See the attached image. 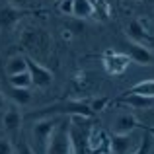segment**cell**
<instances>
[{
	"label": "cell",
	"instance_id": "1",
	"mask_svg": "<svg viewBox=\"0 0 154 154\" xmlns=\"http://www.w3.org/2000/svg\"><path fill=\"white\" fill-rule=\"evenodd\" d=\"M20 45L26 53H29L33 57L47 55V51L51 47V37L41 27H26L20 35Z\"/></svg>",
	"mask_w": 154,
	"mask_h": 154
},
{
	"label": "cell",
	"instance_id": "2",
	"mask_svg": "<svg viewBox=\"0 0 154 154\" xmlns=\"http://www.w3.org/2000/svg\"><path fill=\"white\" fill-rule=\"evenodd\" d=\"M59 121H60L59 115H47L31 125V139H33V146L31 148H33L35 154H45L49 139H51V135H53V131H55Z\"/></svg>",
	"mask_w": 154,
	"mask_h": 154
},
{
	"label": "cell",
	"instance_id": "3",
	"mask_svg": "<svg viewBox=\"0 0 154 154\" xmlns=\"http://www.w3.org/2000/svg\"><path fill=\"white\" fill-rule=\"evenodd\" d=\"M45 154H72V140H70V123L59 121L53 131Z\"/></svg>",
	"mask_w": 154,
	"mask_h": 154
},
{
	"label": "cell",
	"instance_id": "4",
	"mask_svg": "<svg viewBox=\"0 0 154 154\" xmlns=\"http://www.w3.org/2000/svg\"><path fill=\"white\" fill-rule=\"evenodd\" d=\"M129 64H131V59L127 57V53H119L113 49H107L103 53V68L107 74H111V76L123 74Z\"/></svg>",
	"mask_w": 154,
	"mask_h": 154
},
{
	"label": "cell",
	"instance_id": "5",
	"mask_svg": "<svg viewBox=\"0 0 154 154\" xmlns=\"http://www.w3.org/2000/svg\"><path fill=\"white\" fill-rule=\"evenodd\" d=\"M109 133L102 127H90L88 133V150L90 154H109Z\"/></svg>",
	"mask_w": 154,
	"mask_h": 154
},
{
	"label": "cell",
	"instance_id": "6",
	"mask_svg": "<svg viewBox=\"0 0 154 154\" xmlns=\"http://www.w3.org/2000/svg\"><path fill=\"white\" fill-rule=\"evenodd\" d=\"M27 60V72L31 76V84L37 88H47L53 82V72L47 66H43L41 63L33 59V57H26Z\"/></svg>",
	"mask_w": 154,
	"mask_h": 154
},
{
	"label": "cell",
	"instance_id": "7",
	"mask_svg": "<svg viewBox=\"0 0 154 154\" xmlns=\"http://www.w3.org/2000/svg\"><path fill=\"white\" fill-rule=\"evenodd\" d=\"M137 129H143V131L150 133L154 137V129L148 127V125H144V123H140L133 113H121V115L113 121V133H133V131H137Z\"/></svg>",
	"mask_w": 154,
	"mask_h": 154
},
{
	"label": "cell",
	"instance_id": "8",
	"mask_svg": "<svg viewBox=\"0 0 154 154\" xmlns=\"http://www.w3.org/2000/svg\"><path fill=\"white\" fill-rule=\"evenodd\" d=\"M109 146H111L109 154H133L137 150L133 133H111Z\"/></svg>",
	"mask_w": 154,
	"mask_h": 154
},
{
	"label": "cell",
	"instance_id": "9",
	"mask_svg": "<svg viewBox=\"0 0 154 154\" xmlns=\"http://www.w3.org/2000/svg\"><path fill=\"white\" fill-rule=\"evenodd\" d=\"M127 35H129L131 41L140 43V45H144V47H150L152 43H154V35L143 26V22H139V20H133V22L129 23Z\"/></svg>",
	"mask_w": 154,
	"mask_h": 154
},
{
	"label": "cell",
	"instance_id": "10",
	"mask_svg": "<svg viewBox=\"0 0 154 154\" xmlns=\"http://www.w3.org/2000/svg\"><path fill=\"white\" fill-rule=\"evenodd\" d=\"M125 47H127V57L133 60V63L144 64V66H148V64L152 63V53H150L148 47L140 45V43H135V41H131V39L127 41Z\"/></svg>",
	"mask_w": 154,
	"mask_h": 154
},
{
	"label": "cell",
	"instance_id": "11",
	"mask_svg": "<svg viewBox=\"0 0 154 154\" xmlns=\"http://www.w3.org/2000/svg\"><path fill=\"white\" fill-rule=\"evenodd\" d=\"M26 16V12L18 6H2L0 8V29H12L20 20Z\"/></svg>",
	"mask_w": 154,
	"mask_h": 154
},
{
	"label": "cell",
	"instance_id": "12",
	"mask_svg": "<svg viewBox=\"0 0 154 154\" xmlns=\"http://www.w3.org/2000/svg\"><path fill=\"white\" fill-rule=\"evenodd\" d=\"M2 123H4V129L8 133H18L20 127L23 123V115H22V109L20 105H12L4 111V117H2Z\"/></svg>",
	"mask_w": 154,
	"mask_h": 154
},
{
	"label": "cell",
	"instance_id": "13",
	"mask_svg": "<svg viewBox=\"0 0 154 154\" xmlns=\"http://www.w3.org/2000/svg\"><path fill=\"white\" fill-rule=\"evenodd\" d=\"M119 103H127L129 107H137V109H148L154 103L152 98H146V96H140V94H133V92H125L119 100Z\"/></svg>",
	"mask_w": 154,
	"mask_h": 154
},
{
	"label": "cell",
	"instance_id": "14",
	"mask_svg": "<svg viewBox=\"0 0 154 154\" xmlns=\"http://www.w3.org/2000/svg\"><path fill=\"white\" fill-rule=\"evenodd\" d=\"M92 12H94L92 0H72V16L74 18L78 20L92 18Z\"/></svg>",
	"mask_w": 154,
	"mask_h": 154
},
{
	"label": "cell",
	"instance_id": "15",
	"mask_svg": "<svg viewBox=\"0 0 154 154\" xmlns=\"http://www.w3.org/2000/svg\"><path fill=\"white\" fill-rule=\"evenodd\" d=\"M27 70V60H26V57H22V55H14V57H10L8 59V63H6V74L10 76V74H18V72H26Z\"/></svg>",
	"mask_w": 154,
	"mask_h": 154
},
{
	"label": "cell",
	"instance_id": "16",
	"mask_svg": "<svg viewBox=\"0 0 154 154\" xmlns=\"http://www.w3.org/2000/svg\"><path fill=\"white\" fill-rule=\"evenodd\" d=\"M94 4V12H92V18L100 20V22H105L111 16V6H109L107 0H92Z\"/></svg>",
	"mask_w": 154,
	"mask_h": 154
},
{
	"label": "cell",
	"instance_id": "17",
	"mask_svg": "<svg viewBox=\"0 0 154 154\" xmlns=\"http://www.w3.org/2000/svg\"><path fill=\"white\" fill-rule=\"evenodd\" d=\"M8 96L14 100L18 105H26L31 102V94H29V88H12L8 90Z\"/></svg>",
	"mask_w": 154,
	"mask_h": 154
},
{
	"label": "cell",
	"instance_id": "18",
	"mask_svg": "<svg viewBox=\"0 0 154 154\" xmlns=\"http://www.w3.org/2000/svg\"><path fill=\"white\" fill-rule=\"evenodd\" d=\"M133 94H140V96H146V98H152L154 100V78L150 80H143V82L135 84V86H131Z\"/></svg>",
	"mask_w": 154,
	"mask_h": 154
},
{
	"label": "cell",
	"instance_id": "19",
	"mask_svg": "<svg viewBox=\"0 0 154 154\" xmlns=\"http://www.w3.org/2000/svg\"><path fill=\"white\" fill-rule=\"evenodd\" d=\"M8 82L12 88H29L31 86V76L29 72H18V74H10L8 76Z\"/></svg>",
	"mask_w": 154,
	"mask_h": 154
},
{
	"label": "cell",
	"instance_id": "20",
	"mask_svg": "<svg viewBox=\"0 0 154 154\" xmlns=\"http://www.w3.org/2000/svg\"><path fill=\"white\" fill-rule=\"evenodd\" d=\"M86 105L92 109V113H98V111H103L109 103H111V98H105V96H98V98H92V100H84Z\"/></svg>",
	"mask_w": 154,
	"mask_h": 154
},
{
	"label": "cell",
	"instance_id": "21",
	"mask_svg": "<svg viewBox=\"0 0 154 154\" xmlns=\"http://www.w3.org/2000/svg\"><path fill=\"white\" fill-rule=\"evenodd\" d=\"M14 154H35V152H33V148L29 146V143H27V140L20 139L18 143L14 144Z\"/></svg>",
	"mask_w": 154,
	"mask_h": 154
},
{
	"label": "cell",
	"instance_id": "22",
	"mask_svg": "<svg viewBox=\"0 0 154 154\" xmlns=\"http://www.w3.org/2000/svg\"><path fill=\"white\" fill-rule=\"evenodd\" d=\"M150 150H152V139L150 137H143L140 144L137 146V150L133 154H150Z\"/></svg>",
	"mask_w": 154,
	"mask_h": 154
},
{
	"label": "cell",
	"instance_id": "23",
	"mask_svg": "<svg viewBox=\"0 0 154 154\" xmlns=\"http://www.w3.org/2000/svg\"><path fill=\"white\" fill-rule=\"evenodd\" d=\"M0 154H14V144H12L10 139H6V137L0 139Z\"/></svg>",
	"mask_w": 154,
	"mask_h": 154
},
{
	"label": "cell",
	"instance_id": "24",
	"mask_svg": "<svg viewBox=\"0 0 154 154\" xmlns=\"http://www.w3.org/2000/svg\"><path fill=\"white\" fill-rule=\"evenodd\" d=\"M59 10L66 16H72V0H60L59 2Z\"/></svg>",
	"mask_w": 154,
	"mask_h": 154
},
{
	"label": "cell",
	"instance_id": "25",
	"mask_svg": "<svg viewBox=\"0 0 154 154\" xmlns=\"http://www.w3.org/2000/svg\"><path fill=\"white\" fill-rule=\"evenodd\" d=\"M12 2H14V6L22 8V6H27V4H29V0H12Z\"/></svg>",
	"mask_w": 154,
	"mask_h": 154
},
{
	"label": "cell",
	"instance_id": "26",
	"mask_svg": "<svg viewBox=\"0 0 154 154\" xmlns=\"http://www.w3.org/2000/svg\"><path fill=\"white\" fill-rule=\"evenodd\" d=\"M4 103H6V98H4V92L0 90V111L4 109Z\"/></svg>",
	"mask_w": 154,
	"mask_h": 154
}]
</instances>
